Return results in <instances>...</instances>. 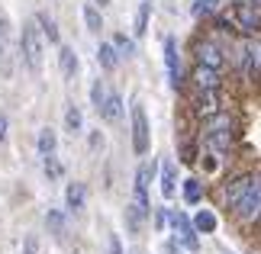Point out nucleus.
Here are the masks:
<instances>
[{"label":"nucleus","instance_id":"nucleus-22","mask_svg":"<svg viewBox=\"0 0 261 254\" xmlns=\"http://www.w3.org/2000/svg\"><path fill=\"white\" fill-rule=\"evenodd\" d=\"M42 167H45L48 180H62L65 177V164H62V158H58L55 151H52V155H42Z\"/></svg>","mask_w":261,"mask_h":254},{"label":"nucleus","instance_id":"nucleus-11","mask_svg":"<svg viewBox=\"0 0 261 254\" xmlns=\"http://www.w3.org/2000/svg\"><path fill=\"white\" fill-rule=\"evenodd\" d=\"M223 109V94L219 90H197V97H194V116L197 119H206V116H213Z\"/></svg>","mask_w":261,"mask_h":254},{"label":"nucleus","instance_id":"nucleus-21","mask_svg":"<svg viewBox=\"0 0 261 254\" xmlns=\"http://www.w3.org/2000/svg\"><path fill=\"white\" fill-rule=\"evenodd\" d=\"M55 145H58V135H55V129H42V132H39V135H36V151H39V155H52V151H55Z\"/></svg>","mask_w":261,"mask_h":254},{"label":"nucleus","instance_id":"nucleus-10","mask_svg":"<svg viewBox=\"0 0 261 254\" xmlns=\"http://www.w3.org/2000/svg\"><path fill=\"white\" fill-rule=\"evenodd\" d=\"M190 84H194V90H223V71L206 68V65H194Z\"/></svg>","mask_w":261,"mask_h":254},{"label":"nucleus","instance_id":"nucleus-27","mask_svg":"<svg viewBox=\"0 0 261 254\" xmlns=\"http://www.w3.org/2000/svg\"><path fill=\"white\" fill-rule=\"evenodd\" d=\"M148 16H152V4H139V13H136V36H145L148 33Z\"/></svg>","mask_w":261,"mask_h":254},{"label":"nucleus","instance_id":"nucleus-4","mask_svg":"<svg viewBox=\"0 0 261 254\" xmlns=\"http://www.w3.org/2000/svg\"><path fill=\"white\" fill-rule=\"evenodd\" d=\"M194 55H197V65H206V68H216V71L226 68V48L219 45L216 36L197 39V42H194Z\"/></svg>","mask_w":261,"mask_h":254},{"label":"nucleus","instance_id":"nucleus-34","mask_svg":"<svg viewBox=\"0 0 261 254\" xmlns=\"http://www.w3.org/2000/svg\"><path fill=\"white\" fill-rule=\"evenodd\" d=\"M36 251H39L36 235H26V241H23V254H36Z\"/></svg>","mask_w":261,"mask_h":254},{"label":"nucleus","instance_id":"nucleus-14","mask_svg":"<svg viewBox=\"0 0 261 254\" xmlns=\"http://www.w3.org/2000/svg\"><path fill=\"white\" fill-rule=\"evenodd\" d=\"M97 113L103 116L107 123H116V119H123V97H119L116 90H107V97H103V103H100Z\"/></svg>","mask_w":261,"mask_h":254},{"label":"nucleus","instance_id":"nucleus-33","mask_svg":"<svg viewBox=\"0 0 261 254\" xmlns=\"http://www.w3.org/2000/svg\"><path fill=\"white\" fill-rule=\"evenodd\" d=\"M10 138V119H7V113L0 109V142H7Z\"/></svg>","mask_w":261,"mask_h":254},{"label":"nucleus","instance_id":"nucleus-8","mask_svg":"<svg viewBox=\"0 0 261 254\" xmlns=\"http://www.w3.org/2000/svg\"><path fill=\"white\" fill-rule=\"evenodd\" d=\"M162 52H165V68H168V84L174 90H180V84H184V68H180V48H177L174 36L162 39Z\"/></svg>","mask_w":261,"mask_h":254},{"label":"nucleus","instance_id":"nucleus-3","mask_svg":"<svg viewBox=\"0 0 261 254\" xmlns=\"http://www.w3.org/2000/svg\"><path fill=\"white\" fill-rule=\"evenodd\" d=\"M42 29H39V23H26L23 33H19V48H23V58L29 71H39L42 68Z\"/></svg>","mask_w":261,"mask_h":254},{"label":"nucleus","instance_id":"nucleus-37","mask_svg":"<svg viewBox=\"0 0 261 254\" xmlns=\"http://www.w3.org/2000/svg\"><path fill=\"white\" fill-rule=\"evenodd\" d=\"M97 4H110V0H97Z\"/></svg>","mask_w":261,"mask_h":254},{"label":"nucleus","instance_id":"nucleus-25","mask_svg":"<svg viewBox=\"0 0 261 254\" xmlns=\"http://www.w3.org/2000/svg\"><path fill=\"white\" fill-rule=\"evenodd\" d=\"M216 10H219V0H197V4L190 7V16H194V19H203L210 13L216 16Z\"/></svg>","mask_w":261,"mask_h":254},{"label":"nucleus","instance_id":"nucleus-1","mask_svg":"<svg viewBox=\"0 0 261 254\" xmlns=\"http://www.w3.org/2000/svg\"><path fill=\"white\" fill-rule=\"evenodd\" d=\"M129 123H133V151L136 158H145L152 151V129H148V113L139 103V97L129 103Z\"/></svg>","mask_w":261,"mask_h":254},{"label":"nucleus","instance_id":"nucleus-7","mask_svg":"<svg viewBox=\"0 0 261 254\" xmlns=\"http://www.w3.org/2000/svg\"><path fill=\"white\" fill-rule=\"evenodd\" d=\"M203 145H206V151L213 158H219L223 161L229 151H232V145H236V126H226V129H210V132H203Z\"/></svg>","mask_w":261,"mask_h":254},{"label":"nucleus","instance_id":"nucleus-18","mask_svg":"<svg viewBox=\"0 0 261 254\" xmlns=\"http://www.w3.org/2000/svg\"><path fill=\"white\" fill-rule=\"evenodd\" d=\"M97 62H100V68H103V71H113V68L119 65L116 45H113V42H100V45H97Z\"/></svg>","mask_w":261,"mask_h":254},{"label":"nucleus","instance_id":"nucleus-31","mask_svg":"<svg viewBox=\"0 0 261 254\" xmlns=\"http://www.w3.org/2000/svg\"><path fill=\"white\" fill-rule=\"evenodd\" d=\"M126 222H129V229L136 232V229H139V222H142V212H139L136 206H129V209H126Z\"/></svg>","mask_w":261,"mask_h":254},{"label":"nucleus","instance_id":"nucleus-29","mask_svg":"<svg viewBox=\"0 0 261 254\" xmlns=\"http://www.w3.org/2000/svg\"><path fill=\"white\" fill-rule=\"evenodd\" d=\"M113 45H116V52H123V55H136L133 39H126V36H113Z\"/></svg>","mask_w":261,"mask_h":254},{"label":"nucleus","instance_id":"nucleus-32","mask_svg":"<svg viewBox=\"0 0 261 254\" xmlns=\"http://www.w3.org/2000/svg\"><path fill=\"white\" fill-rule=\"evenodd\" d=\"M168 225V209H155V232H165Z\"/></svg>","mask_w":261,"mask_h":254},{"label":"nucleus","instance_id":"nucleus-20","mask_svg":"<svg viewBox=\"0 0 261 254\" xmlns=\"http://www.w3.org/2000/svg\"><path fill=\"white\" fill-rule=\"evenodd\" d=\"M81 16H84V26H87V33H103V16H100V10L94 7V4H84V10H81Z\"/></svg>","mask_w":261,"mask_h":254},{"label":"nucleus","instance_id":"nucleus-9","mask_svg":"<svg viewBox=\"0 0 261 254\" xmlns=\"http://www.w3.org/2000/svg\"><path fill=\"white\" fill-rule=\"evenodd\" d=\"M252 171H239V174H232L223 184V190H219V196H223V206L226 209H236L239 206V200L245 196V190H248V184H252Z\"/></svg>","mask_w":261,"mask_h":254},{"label":"nucleus","instance_id":"nucleus-23","mask_svg":"<svg viewBox=\"0 0 261 254\" xmlns=\"http://www.w3.org/2000/svg\"><path fill=\"white\" fill-rule=\"evenodd\" d=\"M36 23H39V29H42V36L48 39V42H58V45H62V36H58V26H55L52 16H48V13H39Z\"/></svg>","mask_w":261,"mask_h":254},{"label":"nucleus","instance_id":"nucleus-13","mask_svg":"<svg viewBox=\"0 0 261 254\" xmlns=\"http://www.w3.org/2000/svg\"><path fill=\"white\" fill-rule=\"evenodd\" d=\"M65 206L71 212H81L87 206V184H81V180H71V184L65 187Z\"/></svg>","mask_w":261,"mask_h":254},{"label":"nucleus","instance_id":"nucleus-16","mask_svg":"<svg viewBox=\"0 0 261 254\" xmlns=\"http://www.w3.org/2000/svg\"><path fill=\"white\" fill-rule=\"evenodd\" d=\"M190 222H194L197 235H213V232L219 229V219H216V212H210V209H197Z\"/></svg>","mask_w":261,"mask_h":254},{"label":"nucleus","instance_id":"nucleus-30","mask_svg":"<svg viewBox=\"0 0 261 254\" xmlns=\"http://www.w3.org/2000/svg\"><path fill=\"white\" fill-rule=\"evenodd\" d=\"M87 145H90V151H100V148H103V132H100V129H90L87 132Z\"/></svg>","mask_w":261,"mask_h":254},{"label":"nucleus","instance_id":"nucleus-5","mask_svg":"<svg viewBox=\"0 0 261 254\" xmlns=\"http://www.w3.org/2000/svg\"><path fill=\"white\" fill-rule=\"evenodd\" d=\"M232 29H239L245 39L261 33V7L258 4H232Z\"/></svg>","mask_w":261,"mask_h":254},{"label":"nucleus","instance_id":"nucleus-19","mask_svg":"<svg viewBox=\"0 0 261 254\" xmlns=\"http://www.w3.org/2000/svg\"><path fill=\"white\" fill-rule=\"evenodd\" d=\"M81 129H84V116H81V106L68 103V106H65V132H68V135H77Z\"/></svg>","mask_w":261,"mask_h":254},{"label":"nucleus","instance_id":"nucleus-28","mask_svg":"<svg viewBox=\"0 0 261 254\" xmlns=\"http://www.w3.org/2000/svg\"><path fill=\"white\" fill-rule=\"evenodd\" d=\"M103 97H107V84L103 80H94V84H90V103H94V109H100Z\"/></svg>","mask_w":261,"mask_h":254},{"label":"nucleus","instance_id":"nucleus-2","mask_svg":"<svg viewBox=\"0 0 261 254\" xmlns=\"http://www.w3.org/2000/svg\"><path fill=\"white\" fill-rule=\"evenodd\" d=\"M232 216L242 222V225H252V222H261V174L252 177L245 196L239 200V206L232 209Z\"/></svg>","mask_w":261,"mask_h":254},{"label":"nucleus","instance_id":"nucleus-35","mask_svg":"<svg viewBox=\"0 0 261 254\" xmlns=\"http://www.w3.org/2000/svg\"><path fill=\"white\" fill-rule=\"evenodd\" d=\"M110 254H123V241H119V235H110Z\"/></svg>","mask_w":261,"mask_h":254},{"label":"nucleus","instance_id":"nucleus-12","mask_svg":"<svg viewBox=\"0 0 261 254\" xmlns=\"http://www.w3.org/2000/svg\"><path fill=\"white\" fill-rule=\"evenodd\" d=\"M177 184H180V180H177V164H174L171 158H165L162 167H158V187H162V196L171 200L174 193H177Z\"/></svg>","mask_w":261,"mask_h":254},{"label":"nucleus","instance_id":"nucleus-24","mask_svg":"<svg viewBox=\"0 0 261 254\" xmlns=\"http://www.w3.org/2000/svg\"><path fill=\"white\" fill-rule=\"evenodd\" d=\"M45 225H48V232H52V235L62 238V235H65V225H68V222H65V212H62V209H48V212H45Z\"/></svg>","mask_w":261,"mask_h":254},{"label":"nucleus","instance_id":"nucleus-6","mask_svg":"<svg viewBox=\"0 0 261 254\" xmlns=\"http://www.w3.org/2000/svg\"><path fill=\"white\" fill-rule=\"evenodd\" d=\"M168 225H171L174 241H177L180 248H190V251H197V248H200L197 229H194V222H190L187 212H168Z\"/></svg>","mask_w":261,"mask_h":254},{"label":"nucleus","instance_id":"nucleus-36","mask_svg":"<svg viewBox=\"0 0 261 254\" xmlns=\"http://www.w3.org/2000/svg\"><path fill=\"white\" fill-rule=\"evenodd\" d=\"M165 248H168V254H180V245H177V241H174V238H171V241H168V245H165Z\"/></svg>","mask_w":261,"mask_h":254},{"label":"nucleus","instance_id":"nucleus-38","mask_svg":"<svg viewBox=\"0 0 261 254\" xmlns=\"http://www.w3.org/2000/svg\"><path fill=\"white\" fill-rule=\"evenodd\" d=\"M252 4H258V7H261V0H252Z\"/></svg>","mask_w":261,"mask_h":254},{"label":"nucleus","instance_id":"nucleus-15","mask_svg":"<svg viewBox=\"0 0 261 254\" xmlns=\"http://www.w3.org/2000/svg\"><path fill=\"white\" fill-rule=\"evenodd\" d=\"M58 68H62V77L68 84L77 77V55H74L71 45H58Z\"/></svg>","mask_w":261,"mask_h":254},{"label":"nucleus","instance_id":"nucleus-17","mask_svg":"<svg viewBox=\"0 0 261 254\" xmlns=\"http://www.w3.org/2000/svg\"><path fill=\"white\" fill-rule=\"evenodd\" d=\"M180 196H184V203L187 206H197L200 200H203V184H200L197 177H187V180H180Z\"/></svg>","mask_w":261,"mask_h":254},{"label":"nucleus","instance_id":"nucleus-26","mask_svg":"<svg viewBox=\"0 0 261 254\" xmlns=\"http://www.w3.org/2000/svg\"><path fill=\"white\" fill-rule=\"evenodd\" d=\"M155 171H158L155 161H145V164H139V167H136V184H139V187H148V184H152V177H155Z\"/></svg>","mask_w":261,"mask_h":254}]
</instances>
